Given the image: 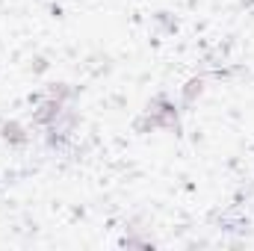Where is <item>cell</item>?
<instances>
[{
  "label": "cell",
  "mask_w": 254,
  "mask_h": 251,
  "mask_svg": "<svg viewBox=\"0 0 254 251\" xmlns=\"http://www.w3.org/2000/svg\"><path fill=\"white\" fill-rule=\"evenodd\" d=\"M3 139H6V142H24L27 136H21V127L18 125H6L3 127Z\"/></svg>",
  "instance_id": "1"
}]
</instances>
